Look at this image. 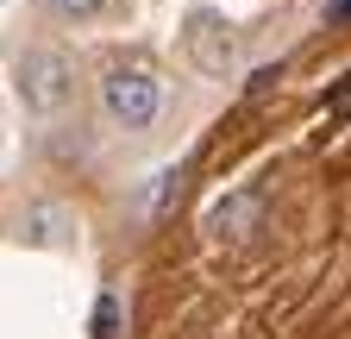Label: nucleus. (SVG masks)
Listing matches in <instances>:
<instances>
[{
  "mask_svg": "<svg viewBox=\"0 0 351 339\" xmlns=\"http://www.w3.org/2000/svg\"><path fill=\"white\" fill-rule=\"evenodd\" d=\"M13 95L32 119H57L69 107V57L57 45H25L13 57Z\"/></svg>",
  "mask_w": 351,
  "mask_h": 339,
  "instance_id": "f257e3e1",
  "label": "nucleus"
},
{
  "mask_svg": "<svg viewBox=\"0 0 351 339\" xmlns=\"http://www.w3.org/2000/svg\"><path fill=\"white\" fill-rule=\"evenodd\" d=\"M101 113L119 126V132H145V126H157V113H163V82L145 63H113L101 75Z\"/></svg>",
  "mask_w": 351,
  "mask_h": 339,
  "instance_id": "f03ea898",
  "label": "nucleus"
},
{
  "mask_svg": "<svg viewBox=\"0 0 351 339\" xmlns=\"http://www.w3.org/2000/svg\"><path fill=\"white\" fill-rule=\"evenodd\" d=\"M182 51H189V63H195L201 75H213V82L239 75V57H245L232 19L213 13V7H189V13H182Z\"/></svg>",
  "mask_w": 351,
  "mask_h": 339,
  "instance_id": "7ed1b4c3",
  "label": "nucleus"
},
{
  "mask_svg": "<svg viewBox=\"0 0 351 339\" xmlns=\"http://www.w3.org/2000/svg\"><path fill=\"white\" fill-rule=\"evenodd\" d=\"M207 226H213L219 239H251V233L263 226V195H257V189H232V195H219V201L207 207Z\"/></svg>",
  "mask_w": 351,
  "mask_h": 339,
  "instance_id": "20e7f679",
  "label": "nucleus"
},
{
  "mask_svg": "<svg viewBox=\"0 0 351 339\" xmlns=\"http://www.w3.org/2000/svg\"><path fill=\"white\" fill-rule=\"evenodd\" d=\"M69 239V214L57 201H25V214H19V245H32V251H51V245H63Z\"/></svg>",
  "mask_w": 351,
  "mask_h": 339,
  "instance_id": "39448f33",
  "label": "nucleus"
},
{
  "mask_svg": "<svg viewBox=\"0 0 351 339\" xmlns=\"http://www.w3.org/2000/svg\"><path fill=\"white\" fill-rule=\"evenodd\" d=\"M88 333H95V339H119V295H113V289H101V295H95Z\"/></svg>",
  "mask_w": 351,
  "mask_h": 339,
  "instance_id": "423d86ee",
  "label": "nucleus"
},
{
  "mask_svg": "<svg viewBox=\"0 0 351 339\" xmlns=\"http://www.w3.org/2000/svg\"><path fill=\"white\" fill-rule=\"evenodd\" d=\"M44 7H51V13H63V19H95L107 0H44Z\"/></svg>",
  "mask_w": 351,
  "mask_h": 339,
  "instance_id": "0eeeda50",
  "label": "nucleus"
},
{
  "mask_svg": "<svg viewBox=\"0 0 351 339\" xmlns=\"http://www.w3.org/2000/svg\"><path fill=\"white\" fill-rule=\"evenodd\" d=\"M326 113H332V119H345V113H351V75H345V82H339V89L326 95Z\"/></svg>",
  "mask_w": 351,
  "mask_h": 339,
  "instance_id": "6e6552de",
  "label": "nucleus"
},
{
  "mask_svg": "<svg viewBox=\"0 0 351 339\" xmlns=\"http://www.w3.org/2000/svg\"><path fill=\"white\" fill-rule=\"evenodd\" d=\"M332 13H339V19H345V13H351V0H332Z\"/></svg>",
  "mask_w": 351,
  "mask_h": 339,
  "instance_id": "1a4fd4ad",
  "label": "nucleus"
}]
</instances>
